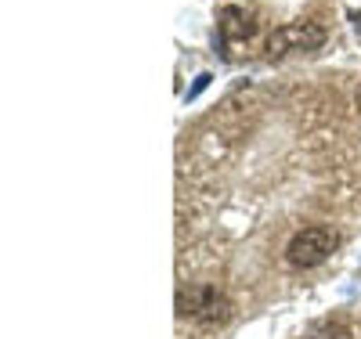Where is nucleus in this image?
<instances>
[{
	"label": "nucleus",
	"instance_id": "obj_1",
	"mask_svg": "<svg viewBox=\"0 0 361 339\" xmlns=\"http://www.w3.org/2000/svg\"><path fill=\"white\" fill-rule=\"evenodd\" d=\"M231 300L214 285H185L177 292V314L202 325H224L231 318Z\"/></svg>",
	"mask_w": 361,
	"mask_h": 339
},
{
	"label": "nucleus",
	"instance_id": "obj_5",
	"mask_svg": "<svg viewBox=\"0 0 361 339\" xmlns=\"http://www.w3.org/2000/svg\"><path fill=\"white\" fill-rule=\"evenodd\" d=\"M209 80H214V76H209V73H199V76H195V83H192V90H188V94H185V101H195V98L202 94V90L209 87Z\"/></svg>",
	"mask_w": 361,
	"mask_h": 339
},
{
	"label": "nucleus",
	"instance_id": "obj_3",
	"mask_svg": "<svg viewBox=\"0 0 361 339\" xmlns=\"http://www.w3.org/2000/svg\"><path fill=\"white\" fill-rule=\"evenodd\" d=\"M325 33L318 25H307V22H296V25H282L271 33V54H286V51H314L322 47Z\"/></svg>",
	"mask_w": 361,
	"mask_h": 339
},
{
	"label": "nucleus",
	"instance_id": "obj_2",
	"mask_svg": "<svg viewBox=\"0 0 361 339\" xmlns=\"http://www.w3.org/2000/svg\"><path fill=\"white\" fill-rule=\"evenodd\" d=\"M336 249V235L333 228H325V224H311L304 231H296L289 238V249H286V260L300 271H307V267H318L322 260H329V253Z\"/></svg>",
	"mask_w": 361,
	"mask_h": 339
},
{
	"label": "nucleus",
	"instance_id": "obj_4",
	"mask_svg": "<svg viewBox=\"0 0 361 339\" xmlns=\"http://www.w3.org/2000/svg\"><path fill=\"white\" fill-rule=\"evenodd\" d=\"M221 33L231 37V40H243L253 33V22H250V11L246 8H224L221 11Z\"/></svg>",
	"mask_w": 361,
	"mask_h": 339
}]
</instances>
